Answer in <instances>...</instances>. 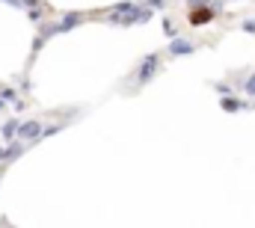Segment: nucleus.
Returning a JSON list of instances; mask_svg holds the SVG:
<instances>
[{"instance_id":"14","label":"nucleus","mask_w":255,"mask_h":228,"mask_svg":"<svg viewBox=\"0 0 255 228\" xmlns=\"http://www.w3.org/2000/svg\"><path fill=\"white\" fill-rule=\"evenodd\" d=\"M241 30H244V33H255V18H247V21H241Z\"/></svg>"},{"instance_id":"8","label":"nucleus","mask_w":255,"mask_h":228,"mask_svg":"<svg viewBox=\"0 0 255 228\" xmlns=\"http://www.w3.org/2000/svg\"><path fill=\"white\" fill-rule=\"evenodd\" d=\"M0 98H3L6 104H12V110H24V104H21V98H18V89H15V86H3V89H0Z\"/></svg>"},{"instance_id":"6","label":"nucleus","mask_w":255,"mask_h":228,"mask_svg":"<svg viewBox=\"0 0 255 228\" xmlns=\"http://www.w3.org/2000/svg\"><path fill=\"white\" fill-rule=\"evenodd\" d=\"M220 107H223L226 113H241V110H247V107H253V104H247V101H241V98H235V95H220Z\"/></svg>"},{"instance_id":"1","label":"nucleus","mask_w":255,"mask_h":228,"mask_svg":"<svg viewBox=\"0 0 255 228\" xmlns=\"http://www.w3.org/2000/svg\"><path fill=\"white\" fill-rule=\"evenodd\" d=\"M160 71H163L160 54H157V51L145 54V57L136 62V68L130 71V80H128L130 86H128V89H130V92H136V89H145V86H148V83H151V80H154V77H157Z\"/></svg>"},{"instance_id":"3","label":"nucleus","mask_w":255,"mask_h":228,"mask_svg":"<svg viewBox=\"0 0 255 228\" xmlns=\"http://www.w3.org/2000/svg\"><path fill=\"white\" fill-rule=\"evenodd\" d=\"M199 51V45L196 42H190V39H172L169 45H166V57H172V59H178V57H193Z\"/></svg>"},{"instance_id":"19","label":"nucleus","mask_w":255,"mask_h":228,"mask_svg":"<svg viewBox=\"0 0 255 228\" xmlns=\"http://www.w3.org/2000/svg\"><path fill=\"white\" fill-rule=\"evenodd\" d=\"M6 107H9V104H6V101H3V98H0V113H3V110H6Z\"/></svg>"},{"instance_id":"5","label":"nucleus","mask_w":255,"mask_h":228,"mask_svg":"<svg viewBox=\"0 0 255 228\" xmlns=\"http://www.w3.org/2000/svg\"><path fill=\"white\" fill-rule=\"evenodd\" d=\"M80 24H83V15H80V12H65L54 27H57V36H60V33H68V30H74V27H80Z\"/></svg>"},{"instance_id":"2","label":"nucleus","mask_w":255,"mask_h":228,"mask_svg":"<svg viewBox=\"0 0 255 228\" xmlns=\"http://www.w3.org/2000/svg\"><path fill=\"white\" fill-rule=\"evenodd\" d=\"M42 130H45V121H42L39 115H33V118L21 121V127H18V139L36 145V142H42Z\"/></svg>"},{"instance_id":"7","label":"nucleus","mask_w":255,"mask_h":228,"mask_svg":"<svg viewBox=\"0 0 255 228\" xmlns=\"http://www.w3.org/2000/svg\"><path fill=\"white\" fill-rule=\"evenodd\" d=\"M18 127H21V118H18V115H9V118L0 124V133H3V139H6V142L18 139Z\"/></svg>"},{"instance_id":"18","label":"nucleus","mask_w":255,"mask_h":228,"mask_svg":"<svg viewBox=\"0 0 255 228\" xmlns=\"http://www.w3.org/2000/svg\"><path fill=\"white\" fill-rule=\"evenodd\" d=\"M42 0H24V9H30V6H39Z\"/></svg>"},{"instance_id":"13","label":"nucleus","mask_w":255,"mask_h":228,"mask_svg":"<svg viewBox=\"0 0 255 228\" xmlns=\"http://www.w3.org/2000/svg\"><path fill=\"white\" fill-rule=\"evenodd\" d=\"M110 9H116V12H130V9H136V3H130V0H122V3H116V6H110Z\"/></svg>"},{"instance_id":"15","label":"nucleus","mask_w":255,"mask_h":228,"mask_svg":"<svg viewBox=\"0 0 255 228\" xmlns=\"http://www.w3.org/2000/svg\"><path fill=\"white\" fill-rule=\"evenodd\" d=\"M166 3H169V0H145L142 6H148V9H163Z\"/></svg>"},{"instance_id":"17","label":"nucleus","mask_w":255,"mask_h":228,"mask_svg":"<svg viewBox=\"0 0 255 228\" xmlns=\"http://www.w3.org/2000/svg\"><path fill=\"white\" fill-rule=\"evenodd\" d=\"M3 3H9L12 9H24V0H3Z\"/></svg>"},{"instance_id":"9","label":"nucleus","mask_w":255,"mask_h":228,"mask_svg":"<svg viewBox=\"0 0 255 228\" xmlns=\"http://www.w3.org/2000/svg\"><path fill=\"white\" fill-rule=\"evenodd\" d=\"M27 18L33 21V27L45 24V6H42V3H39V6H30V9H27Z\"/></svg>"},{"instance_id":"11","label":"nucleus","mask_w":255,"mask_h":228,"mask_svg":"<svg viewBox=\"0 0 255 228\" xmlns=\"http://www.w3.org/2000/svg\"><path fill=\"white\" fill-rule=\"evenodd\" d=\"M163 33H166L169 39H175V36H178V27H175V24H172V21L166 18V21H163Z\"/></svg>"},{"instance_id":"16","label":"nucleus","mask_w":255,"mask_h":228,"mask_svg":"<svg viewBox=\"0 0 255 228\" xmlns=\"http://www.w3.org/2000/svg\"><path fill=\"white\" fill-rule=\"evenodd\" d=\"M208 3H211V0H187L190 9H196V6H208Z\"/></svg>"},{"instance_id":"4","label":"nucleus","mask_w":255,"mask_h":228,"mask_svg":"<svg viewBox=\"0 0 255 228\" xmlns=\"http://www.w3.org/2000/svg\"><path fill=\"white\" fill-rule=\"evenodd\" d=\"M217 18V6H196L190 9V27H205V24H211Z\"/></svg>"},{"instance_id":"12","label":"nucleus","mask_w":255,"mask_h":228,"mask_svg":"<svg viewBox=\"0 0 255 228\" xmlns=\"http://www.w3.org/2000/svg\"><path fill=\"white\" fill-rule=\"evenodd\" d=\"M211 89H217L220 95H235V89H232L229 83H211Z\"/></svg>"},{"instance_id":"10","label":"nucleus","mask_w":255,"mask_h":228,"mask_svg":"<svg viewBox=\"0 0 255 228\" xmlns=\"http://www.w3.org/2000/svg\"><path fill=\"white\" fill-rule=\"evenodd\" d=\"M241 92H247V95L253 98V107H255V71L244 77V83H241Z\"/></svg>"}]
</instances>
